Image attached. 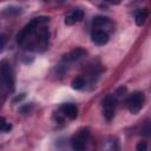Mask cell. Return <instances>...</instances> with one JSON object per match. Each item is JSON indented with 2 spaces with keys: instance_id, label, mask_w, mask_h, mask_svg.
<instances>
[{
  "instance_id": "obj_1",
  "label": "cell",
  "mask_w": 151,
  "mask_h": 151,
  "mask_svg": "<svg viewBox=\"0 0 151 151\" xmlns=\"http://www.w3.org/2000/svg\"><path fill=\"white\" fill-rule=\"evenodd\" d=\"M50 18L41 15L32 19L17 35L18 44L28 51L42 52L48 46L50 32H48Z\"/></svg>"
},
{
  "instance_id": "obj_10",
  "label": "cell",
  "mask_w": 151,
  "mask_h": 151,
  "mask_svg": "<svg viewBox=\"0 0 151 151\" xmlns=\"http://www.w3.org/2000/svg\"><path fill=\"white\" fill-rule=\"evenodd\" d=\"M85 54H86V51H84V50L80 48V47H77L76 50H73V51L68 52L67 54H65L63 60L66 61V63H72V61H76V60L80 59V58L84 57Z\"/></svg>"
},
{
  "instance_id": "obj_2",
  "label": "cell",
  "mask_w": 151,
  "mask_h": 151,
  "mask_svg": "<svg viewBox=\"0 0 151 151\" xmlns=\"http://www.w3.org/2000/svg\"><path fill=\"white\" fill-rule=\"evenodd\" d=\"M0 90L12 91L13 90V74L11 66L7 61L0 64Z\"/></svg>"
},
{
  "instance_id": "obj_6",
  "label": "cell",
  "mask_w": 151,
  "mask_h": 151,
  "mask_svg": "<svg viewBox=\"0 0 151 151\" xmlns=\"http://www.w3.org/2000/svg\"><path fill=\"white\" fill-rule=\"evenodd\" d=\"M92 26H93V29H97V31H104V32H109L112 27H113V24L111 21L110 18L107 17H96L92 21Z\"/></svg>"
},
{
  "instance_id": "obj_14",
  "label": "cell",
  "mask_w": 151,
  "mask_h": 151,
  "mask_svg": "<svg viewBox=\"0 0 151 151\" xmlns=\"http://www.w3.org/2000/svg\"><path fill=\"white\" fill-rule=\"evenodd\" d=\"M12 130V124L8 123L4 117H0V133L1 132H8Z\"/></svg>"
},
{
  "instance_id": "obj_11",
  "label": "cell",
  "mask_w": 151,
  "mask_h": 151,
  "mask_svg": "<svg viewBox=\"0 0 151 151\" xmlns=\"http://www.w3.org/2000/svg\"><path fill=\"white\" fill-rule=\"evenodd\" d=\"M101 151H119V145L117 139L113 137H109L105 140H103Z\"/></svg>"
},
{
  "instance_id": "obj_8",
  "label": "cell",
  "mask_w": 151,
  "mask_h": 151,
  "mask_svg": "<svg viewBox=\"0 0 151 151\" xmlns=\"http://www.w3.org/2000/svg\"><path fill=\"white\" fill-rule=\"evenodd\" d=\"M84 18V12L83 9L80 8H73L71 12H68L66 15H65V19H64V22L66 25H74L77 22H80Z\"/></svg>"
},
{
  "instance_id": "obj_16",
  "label": "cell",
  "mask_w": 151,
  "mask_h": 151,
  "mask_svg": "<svg viewBox=\"0 0 151 151\" xmlns=\"http://www.w3.org/2000/svg\"><path fill=\"white\" fill-rule=\"evenodd\" d=\"M6 44H7V35L0 34V51H2V48L5 47Z\"/></svg>"
},
{
  "instance_id": "obj_9",
  "label": "cell",
  "mask_w": 151,
  "mask_h": 151,
  "mask_svg": "<svg viewBox=\"0 0 151 151\" xmlns=\"http://www.w3.org/2000/svg\"><path fill=\"white\" fill-rule=\"evenodd\" d=\"M91 40L98 45V46H101V45H105L107 41H109V33L104 32V31H97V29H93L92 33H91Z\"/></svg>"
},
{
  "instance_id": "obj_5",
  "label": "cell",
  "mask_w": 151,
  "mask_h": 151,
  "mask_svg": "<svg viewBox=\"0 0 151 151\" xmlns=\"http://www.w3.org/2000/svg\"><path fill=\"white\" fill-rule=\"evenodd\" d=\"M116 105H117V97H114V94H107L104 100H103V114L104 118L107 122H111L114 117V112H116Z\"/></svg>"
},
{
  "instance_id": "obj_13",
  "label": "cell",
  "mask_w": 151,
  "mask_h": 151,
  "mask_svg": "<svg viewBox=\"0 0 151 151\" xmlns=\"http://www.w3.org/2000/svg\"><path fill=\"white\" fill-rule=\"evenodd\" d=\"M71 85H72V87L74 90H83L86 86V80L83 77H77V78H74L72 80V84Z\"/></svg>"
},
{
  "instance_id": "obj_3",
  "label": "cell",
  "mask_w": 151,
  "mask_h": 151,
  "mask_svg": "<svg viewBox=\"0 0 151 151\" xmlns=\"http://www.w3.org/2000/svg\"><path fill=\"white\" fill-rule=\"evenodd\" d=\"M144 103H145L144 93L143 92H133L126 99V107L131 113L136 114L142 110V107L144 106Z\"/></svg>"
},
{
  "instance_id": "obj_7",
  "label": "cell",
  "mask_w": 151,
  "mask_h": 151,
  "mask_svg": "<svg viewBox=\"0 0 151 151\" xmlns=\"http://www.w3.org/2000/svg\"><path fill=\"white\" fill-rule=\"evenodd\" d=\"M59 111H60V114L63 117L68 118L71 120H73V119H76L78 117V107L72 103L61 104V106L59 107Z\"/></svg>"
},
{
  "instance_id": "obj_12",
  "label": "cell",
  "mask_w": 151,
  "mask_h": 151,
  "mask_svg": "<svg viewBox=\"0 0 151 151\" xmlns=\"http://www.w3.org/2000/svg\"><path fill=\"white\" fill-rule=\"evenodd\" d=\"M147 9L146 8H143V9H138L134 13V21H136V25L137 26H143L147 19Z\"/></svg>"
},
{
  "instance_id": "obj_15",
  "label": "cell",
  "mask_w": 151,
  "mask_h": 151,
  "mask_svg": "<svg viewBox=\"0 0 151 151\" xmlns=\"http://www.w3.org/2000/svg\"><path fill=\"white\" fill-rule=\"evenodd\" d=\"M137 151H146L147 150V143L146 142H139L136 146Z\"/></svg>"
},
{
  "instance_id": "obj_4",
  "label": "cell",
  "mask_w": 151,
  "mask_h": 151,
  "mask_svg": "<svg viewBox=\"0 0 151 151\" xmlns=\"http://www.w3.org/2000/svg\"><path fill=\"white\" fill-rule=\"evenodd\" d=\"M88 137H90V131H88V129H85V127L80 129L76 134L72 136V138H71V140H70L72 149H73L74 151H84Z\"/></svg>"
}]
</instances>
